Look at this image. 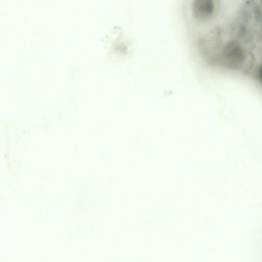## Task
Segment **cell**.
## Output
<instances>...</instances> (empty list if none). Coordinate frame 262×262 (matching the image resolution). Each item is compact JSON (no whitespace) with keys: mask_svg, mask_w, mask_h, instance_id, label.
Returning a JSON list of instances; mask_svg holds the SVG:
<instances>
[{"mask_svg":"<svg viewBox=\"0 0 262 262\" xmlns=\"http://www.w3.org/2000/svg\"><path fill=\"white\" fill-rule=\"evenodd\" d=\"M214 9L213 0H193L192 11L194 17L199 20L209 18Z\"/></svg>","mask_w":262,"mask_h":262,"instance_id":"obj_1","label":"cell"}]
</instances>
